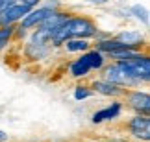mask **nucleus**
<instances>
[{"label":"nucleus","mask_w":150,"mask_h":142,"mask_svg":"<svg viewBox=\"0 0 150 142\" xmlns=\"http://www.w3.org/2000/svg\"><path fill=\"white\" fill-rule=\"evenodd\" d=\"M95 35H96V26L93 20L85 19V17H69L65 24L52 33L50 44L59 46L67 39H89Z\"/></svg>","instance_id":"1"},{"label":"nucleus","mask_w":150,"mask_h":142,"mask_svg":"<svg viewBox=\"0 0 150 142\" xmlns=\"http://www.w3.org/2000/svg\"><path fill=\"white\" fill-rule=\"evenodd\" d=\"M54 11H56L54 6H43V8H37V9H30V11H28V13L19 20V22H21V28H24V30L37 28L45 19H47V17H50L52 13H54Z\"/></svg>","instance_id":"2"},{"label":"nucleus","mask_w":150,"mask_h":142,"mask_svg":"<svg viewBox=\"0 0 150 142\" xmlns=\"http://www.w3.org/2000/svg\"><path fill=\"white\" fill-rule=\"evenodd\" d=\"M126 101L128 107L134 109L137 115H146L150 113V96L145 90H128L126 92Z\"/></svg>","instance_id":"3"},{"label":"nucleus","mask_w":150,"mask_h":142,"mask_svg":"<svg viewBox=\"0 0 150 142\" xmlns=\"http://www.w3.org/2000/svg\"><path fill=\"white\" fill-rule=\"evenodd\" d=\"M128 129L137 140L148 142L150 140V116L146 115H135L128 122Z\"/></svg>","instance_id":"4"},{"label":"nucleus","mask_w":150,"mask_h":142,"mask_svg":"<svg viewBox=\"0 0 150 142\" xmlns=\"http://www.w3.org/2000/svg\"><path fill=\"white\" fill-rule=\"evenodd\" d=\"M28 11H30V8H26V6H22V4L11 2L9 6H6V8L0 9V26L15 24V22H19Z\"/></svg>","instance_id":"5"},{"label":"nucleus","mask_w":150,"mask_h":142,"mask_svg":"<svg viewBox=\"0 0 150 142\" xmlns=\"http://www.w3.org/2000/svg\"><path fill=\"white\" fill-rule=\"evenodd\" d=\"M104 78H106V81L115 83V85H119V87H134V85H137L117 63L106 66V70H104Z\"/></svg>","instance_id":"6"},{"label":"nucleus","mask_w":150,"mask_h":142,"mask_svg":"<svg viewBox=\"0 0 150 142\" xmlns=\"http://www.w3.org/2000/svg\"><path fill=\"white\" fill-rule=\"evenodd\" d=\"M120 111H122V104H120V101H113L111 105H108V107H104V109L93 113L91 120H93V124H102L106 120H113V118H117L120 115Z\"/></svg>","instance_id":"7"},{"label":"nucleus","mask_w":150,"mask_h":142,"mask_svg":"<svg viewBox=\"0 0 150 142\" xmlns=\"http://www.w3.org/2000/svg\"><path fill=\"white\" fill-rule=\"evenodd\" d=\"M93 89L96 90V92H100V94H104V96H113V98H117V96H126V90L124 87H119V85H115V83H109V81H106V79H98V81H93Z\"/></svg>","instance_id":"8"},{"label":"nucleus","mask_w":150,"mask_h":142,"mask_svg":"<svg viewBox=\"0 0 150 142\" xmlns=\"http://www.w3.org/2000/svg\"><path fill=\"white\" fill-rule=\"evenodd\" d=\"M67 19H69V13H61V11H54L50 17H47L41 24H39V28L41 30H47L48 33H50V37H52V33H54L57 28H61L63 24L67 22Z\"/></svg>","instance_id":"9"},{"label":"nucleus","mask_w":150,"mask_h":142,"mask_svg":"<svg viewBox=\"0 0 150 142\" xmlns=\"http://www.w3.org/2000/svg\"><path fill=\"white\" fill-rule=\"evenodd\" d=\"M115 39L120 41V43H124L126 48H130V50H139L141 52V48L145 46V37H143L141 33H137V31H122Z\"/></svg>","instance_id":"10"},{"label":"nucleus","mask_w":150,"mask_h":142,"mask_svg":"<svg viewBox=\"0 0 150 142\" xmlns=\"http://www.w3.org/2000/svg\"><path fill=\"white\" fill-rule=\"evenodd\" d=\"M69 72H71L72 78H85V76L91 72V66H89V63H87V59L82 55V57L74 59L72 63L69 65Z\"/></svg>","instance_id":"11"},{"label":"nucleus","mask_w":150,"mask_h":142,"mask_svg":"<svg viewBox=\"0 0 150 142\" xmlns=\"http://www.w3.org/2000/svg\"><path fill=\"white\" fill-rule=\"evenodd\" d=\"M83 57L87 59L91 70H98V69H102V66H104V63H106V57H104V54L98 52V50H89V52L83 54Z\"/></svg>","instance_id":"12"},{"label":"nucleus","mask_w":150,"mask_h":142,"mask_svg":"<svg viewBox=\"0 0 150 142\" xmlns=\"http://www.w3.org/2000/svg\"><path fill=\"white\" fill-rule=\"evenodd\" d=\"M120 48H126V44L117 41L115 37L113 39H102V41H98V44H96V50H98V52H106V54L113 52V50H120Z\"/></svg>","instance_id":"13"},{"label":"nucleus","mask_w":150,"mask_h":142,"mask_svg":"<svg viewBox=\"0 0 150 142\" xmlns=\"http://www.w3.org/2000/svg\"><path fill=\"white\" fill-rule=\"evenodd\" d=\"M67 52H87L89 50V43L87 39H67L63 43Z\"/></svg>","instance_id":"14"},{"label":"nucleus","mask_w":150,"mask_h":142,"mask_svg":"<svg viewBox=\"0 0 150 142\" xmlns=\"http://www.w3.org/2000/svg\"><path fill=\"white\" fill-rule=\"evenodd\" d=\"M13 33H15V26L9 24V26H0V52L9 44V41L13 39Z\"/></svg>","instance_id":"15"},{"label":"nucleus","mask_w":150,"mask_h":142,"mask_svg":"<svg viewBox=\"0 0 150 142\" xmlns=\"http://www.w3.org/2000/svg\"><path fill=\"white\" fill-rule=\"evenodd\" d=\"M89 96H93V90H91L89 87H85V85H78V87L74 89V100L82 101L85 98H89Z\"/></svg>","instance_id":"16"},{"label":"nucleus","mask_w":150,"mask_h":142,"mask_svg":"<svg viewBox=\"0 0 150 142\" xmlns=\"http://www.w3.org/2000/svg\"><path fill=\"white\" fill-rule=\"evenodd\" d=\"M132 13H134L139 20H143V24H148V11H146V8H143V6H139V4H135V6H132Z\"/></svg>","instance_id":"17"},{"label":"nucleus","mask_w":150,"mask_h":142,"mask_svg":"<svg viewBox=\"0 0 150 142\" xmlns=\"http://www.w3.org/2000/svg\"><path fill=\"white\" fill-rule=\"evenodd\" d=\"M13 2H15V4H22V6H26V8L33 9L39 2H41V0H13Z\"/></svg>","instance_id":"18"},{"label":"nucleus","mask_w":150,"mask_h":142,"mask_svg":"<svg viewBox=\"0 0 150 142\" xmlns=\"http://www.w3.org/2000/svg\"><path fill=\"white\" fill-rule=\"evenodd\" d=\"M11 2H13V0H0V9L6 8V6H9Z\"/></svg>","instance_id":"19"},{"label":"nucleus","mask_w":150,"mask_h":142,"mask_svg":"<svg viewBox=\"0 0 150 142\" xmlns=\"http://www.w3.org/2000/svg\"><path fill=\"white\" fill-rule=\"evenodd\" d=\"M4 140H8V135H6L4 131H0V142H4Z\"/></svg>","instance_id":"20"},{"label":"nucleus","mask_w":150,"mask_h":142,"mask_svg":"<svg viewBox=\"0 0 150 142\" xmlns=\"http://www.w3.org/2000/svg\"><path fill=\"white\" fill-rule=\"evenodd\" d=\"M91 2H98V4H102V2H106V0H91Z\"/></svg>","instance_id":"21"}]
</instances>
